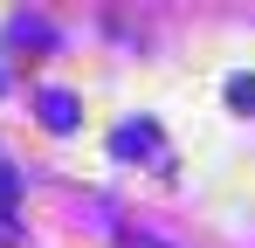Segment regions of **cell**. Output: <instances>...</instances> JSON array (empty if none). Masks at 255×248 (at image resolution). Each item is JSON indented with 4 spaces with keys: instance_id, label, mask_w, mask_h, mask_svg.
Wrapping results in <instances>:
<instances>
[{
    "instance_id": "obj_1",
    "label": "cell",
    "mask_w": 255,
    "mask_h": 248,
    "mask_svg": "<svg viewBox=\"0 0 255 248\" xmlns=\"http://www.w3.org/2000/svg\"><path fill=\"white\" fill-rule=\"evenodd\" d=\"M111 152H145V159H159V165H172L166 159V145H159V131H152V124H118V138H111Z\"/></svg>"
},
{
    "instance_id": "obj_4",
    "label": "cell",
    "mask_w": 255,
    "mask_h": 248,
    "mask_svg": "<svg viewBox=\"0 0 255 248\" xmlns=\"http://www.w3.org/2000/svg\"><path fill=\"white\" fill-rule=\"evenodd\" d=\"M228 104H235V111H255V76H235V83H228Z\"/></svg>"
},
{
    "instance_id": "obj_3",
    "label": "cell",
    "mask_w": 255,
    "mask_h": 248,
    "mask_svg": "<svg viewBox=\"0 0 255 248\" xmlns=\"http://www.w3.org/2000/svg\"><path fill=\"white\" fill-rule=\"evenodd\" d=\"M14 235V165L0 159V242Z\"/></svg>"
},
{
    "instance_id": "obj_2",
    "label": "cell",
    "mask_w": 255,
    "mask_h": 248,
    "mask_svg": "<svg viewBox=\"0 0 255 248\" xmlns=\"http://www.w3.org/2000/svg\"><path fill=\"white\" fill-rule=\"evenodd\" d=\"M42 118H48V131H69L76 124V97L69 90H42Z\"/></svg>"
}]
</instances>
